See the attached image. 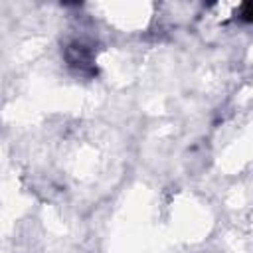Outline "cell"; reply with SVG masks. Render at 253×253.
I'll return each mask as SVG.
<instances>
[{
    "mask_svg": "<svg viewBox=\"0 0 253 253\" xmlns=\"http://www.w3.org/2000/svg\"><path fill=\"white\" fill-rule=\"evenodd\" d=\"M67 61H69V65L79 67V71H83L85 67H91V51L85 45L75 42L67 47Z\"/></svg>",
    "mask_w": 253,
    "mask_h": 253,
    "instance_id": "6da1fadb",
    "label": "cell"
},
{
    "mask_svg": "<svg viewBox=\"0 0 253 253\" xmlns=\"http://www.w3.org/2000/svg\"><path fill=\"white\" fill-rule=\"evenodd\" d=\"M239 20L243 22H253V2H245L239 8Z\"/></svg>",
    "mask_w": 253,
    "mask_h": 253,
    "instance_id": "7a4b0ae2",
    "label": "cell"
}]
</instances>
